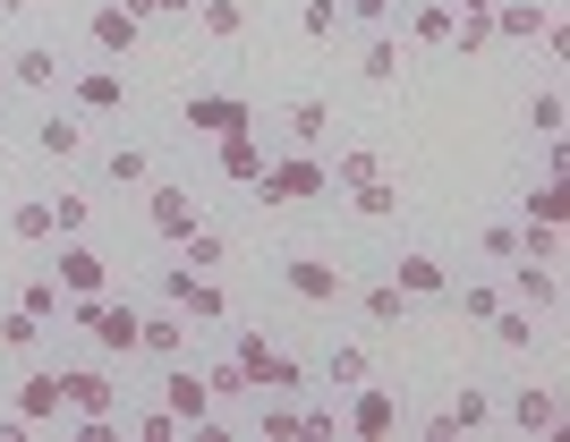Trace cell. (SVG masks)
<instances>
[{"mask_svg": "<svg viewBox=\"0 0 570 442\" xmlns=\"http://www.w3.org/2000/svg\"><path fill=\"white\" fill-rule=\"evenodd\" d=\"M520 256L553 264V256H562V230H537V222H528V230H520Z\"/></svg>", "mask_w": 570, "mask_h": 442, "instance_id": "f6af8a7d", "label": "cell"}, {"mask_svg": "<svg viewBox=\"0 0 570 442\" xmlns=\"http://www.w3.org/2000/svg\"><path fill=\"white\" fill-rule=\"evenodd\" d=\"M357 306H366V324H409V289H401V281H375V289H357Z\"/></svg>", "mask_w": 570, "mask_h": 442, "instance_id": "cb8c5ba5", "label": "cell"}, {"mask_svg": "<svg viewBox=\"0 0 570 442\" xmlns=\"http://www.w3.org/2000/svg\"><path fill=\"white\" fill-rule=\"evenodd\" d=\"M179 247H188V264H196V273H214V264L230 256V247H222V230H205V222H196V230L179 238Z\"/></svg>", "mask_w": 570, "mask_h": 442, "instance_id": "f35d334b", "label": "cell"}, {"mask_svg": "<svg viewBox=\"0 0 570 442\" xmlns=\"http://www.w3.org/2000/svg\"><path fill=\"white\" fill-rule=\"evenodd\" d=\"M357 77H366V86H392V77H401V43H366L357 51Z\"/></svg>", "mask_w": 570, "mask_h": 442, "instance_id": "d6a6232c", "label": "cell"}, {"mask_svg": "<svg viewBox=\"0 0 570 442\" xmlns=\"http://www.w3.org/2000/svg\"><path fill=\"white\" fill-rule=\"evenodd\" d=\"M528 119H537V137H546V145H562V128H570L562 86H546V94H537V102H528Z\"/></svg>", "mask_w": 570, "mask_h": 442, "instance_id": "f1b7e54d", "label": "cell"}, {"mask_svg": "<svg viewBox=\"0 0 570 442\" xmlns=\"http://www.w3.org/2000/svg\"><path fill=\"white\" fill-rule=\"evenodd\" d=\"M18 418L26 425H60V418H69V400H60V374H26V383H18Z\"/></svg>", "mask_w": 570, "mask_h": 442, "instance_id": "4fadbf2b", "label": "cell"}, {"mask_svg": "<svg viewBox=\"0 0 570 442\" xmlns=\"http://www.w3.org/2000/svg\"><path fill=\"white\" fill-rule=\"evenodd\" d=\"M409 35H417L426 51H452V9H443V0H426V9L409 18Z\"/></svg>", "mask_w": 570, "mask_h": 442, "instance_id": "f546056e", "label": "cell"}, {"mask_svg": "<svg viewBox=\"0 0 570 442\" xmlns=\"http://www.w3.org/2000/svg\"><path fill=\"white\" fill-rule=\"evenodd\" d=\"M119 9H128V18H163V0H119Z\"/></svg>", "mask_w": 570, "mask_h": 442, "instance_id": "681fc988", "label": "cell"}, {"mask_svg": "<svg viewBox=\"0 0 570 442\" xmlns=\"http://www.w3.org/2000/svg\"><path fill=\"white\" fill-rule=\"evenodd\" d=\"M35 341H43V324H35L26 306H9V315H0V350H35Z\"/></svg>", "mask_w": 570, "mask_h": 442, "instance_id": "60d3db41", "label": "cell"}, {"mask_svg": "<svg viewBox=\"0 0 570 442\" xmlns=\"http://www.w3.org/2000/svg\"><path fill=\"white\" fill-rule=\"evenodd\" d=\"M298 26H307L315 43H324V35H333V26H341V0H307V9H298Z\"/></svg>", "mask_w": 570, "mask_h": 442, "instance_id": "ee69618b", "label": "cell"}, {"mask_svg": "<svg viewBox=\"0 0 570 442\" xmlns=\"http://www.w3.org/2000/svg\"><path fill=\"white\" fill-rule=\"evenodd\" d=\"M214 154H222V179H238V187L264 179V145H256V137H222Z\"/></svg>", "mask_w": 570, "mask_h": 442, "instance_id": "44dd1931", "label": "cell"}, {"mask_svg": "<svg viewBox=\"0 0 570 442\" xmlns=\"http://www.w3.org/2000/svg\"><path fill=\"white\" fill-rule=\"evenodd\" d=\"M511 425H520V434H553V425H562V392H546V383H528V392L511 400Z\"/></svg>", "mask_w": 570, "mask_h": 442, "instance_id": "9a60e30c", "label": "cell"}, {"mask_svg": "<svg viewBox=\"0 0 570 442\" xmlns=\"http://www.w3.org/2000/svg\"><path fill=\"white\" fill-rule=\"evenodd\" d=\"M51 281H60L69 298H95V289H111V264H102L95 247H77V238H69V247H60V273H51Z\"/></svg>", "mask_w": 570, "mask_h": 442, "instance_id": "8fae6325", "label": "cell"}, {"mask_svg": "<svg viewBox=\"0 0 570 442\" xmlns=\"http://www.w3.org/2000/svg\"><path fill=\"white\" fill-rule=\"evenodd\" d=\"M102 170H111L119 187H137V179H145V154H137V145H111V154H102Z\"/></svg>", "mask_w": 570, "mask_h": 442, "instance_id": "b9f144b4", "label": "cell"}, {"mask_svg": "<svg viewBox=\"0 0 570 442\" xmlns=\"http://www.w3.org/2000/svg\"><path fill=\"white\" fill-rule=\"evenodd\" d=\"M9 77L35 86V94H51V86H60V51H51V43H26L18 60H9Z\"/></svg>", "mask_w": 570, "mask_h": 442, "instance_id": "ffe728a7", "label": "cell"}, {"mask_svg": "<svg viewBox=\"0 0 570 442\" xmlns=\"http://www.w3.org/2000/svg\"><path fill=\"white\" fill-rule=\"evenodd\" d=\"M69 94H77V111H119V102H128V77L119 69H86Z\"/></svg>", "mask_w": 570, "mask_h": 442, "instance_id": "ac0fdd59", "label": "cell"}, {"mask_svg": "<svg viewBox=\"0 0 570 442\" xmlns=\"http://www.w3.org/2000/svg\"><path fill=\"white\" fill-rule=\"evenodd\" d=\"M163 409H170L179 425H205V418H214V392H205V374L170 357V374H163Z\"/></svg>", "mask_w": 570, "mask_h": 442, "instance_id": "9c48e42d", "label": "cell"}, {"mask_svg": "<svg viewBox=\"0 0 570 442\" xmlns=\"http://www.w3.org/2000/svg\"><path fill=\"white\" fill-rule=\"evenodd\" d=\"M18 9H35V0H0V18H18Z\"/></svg>", "mask_w": 570, "mask_h": 442, "instance_id": "f907efd6", "label": "cell"}, {"mask_svg": "<svg viewBox=\"0 0 570 442\" xmlns=\"http://www.w3.org/2000/svg\"><path fill=\"white\" fill-rule=\"evenodd\" d=\"M60 400H69V418H77V425H111L119 383H111L102 366H69V374H60Z\"/></svg>", "mask_w": 570, "mask_h": 442, "instance_id": "8992f818", "label": "cell"}, {"mask_svg": "<svg viewBox=\"0 0 570 442\" xmlns=\"http://www.w3.org/2000/svg\"><path fill=\"white\" fill-rule=\"evenodd\" d=\"M69 324L95 332V350L102 357H137V306H119V298H69Z\"/></svg>", "mask_w": 570, "mask_h": 442, "instance_id": "7a4b0ae2", "label": "cell"}, {"mask_svg": "<svg viewBox=\"0 0 570 442\" xmlns=\"http://www.w3.org/2000/svg\"><path fill=\"white\" fill-rule=\"evenodd\" d=\"M282 281H289V298H315V306L350 298V273H341L333 256H289V264H282Z\"/></svg>", "mask_w": 570, "mask_h": 442, "instance_id": "52a82bcc", "label": "cell"}, {"mask_svg": "<svg viewBox=\"0 0 570 442\" xmlns=\"http://www.w3.org/2000/svg\"><path fill=\"white\" fill-rule=\"evenodd\" d=\"M324 128H333V102H289V145H324Z\"/></svg>", "mask_w": 570, "mask_h": 442, "instance_id": "4316f807", "label": "cell"}, {"mask_svg": "<svg viewBox=\"0 0 570 442\" xmlns=\"http://www.w3.org/2000/svg\"><path fill=\"white\" fill-rule=\"evenodd\" d=\"M485 43H494V0H460V9H452V51L476 60Z\"/></svg>", "mask_w": 570, "mask_h": 442, "instance_id": "2e32d148", "label": "cell"}, {"mask_svg": "<svg viewBox=\"0 0 570 442\" xmlns=\"http://www.w3.org/2000/svg\"><path fill=\"white\" fill-rule=\"evenodd\" d=\"M35 145H43L51 163H77V154H86V128H77V119H43V128H35Z\"/></svg>", "mask_w": 570, "mask_h": 442, "instance_id": "83f0119b", "label": "cell"}, {"mask_svg": "<svg viewBox=\"0 0 570 442\" xmlns=\"http://www.w3.org/2000/svg\"><path fill=\"white\" fill-rule=\"evenodd\" d=\"M341 9H350L357 26H383V18H392V0H341Z\"/></svg>", "mask_w": 570, "mask_h": 442, "instance_id": "c3c4849f", "label": "cell"}, {"mask_svg": "<svg viewBox=\"0 0 570 442\" xmlns=\"http://www.w3.org/2000/svg\"><path fill=\"white\" fill-rule=\"evenodd\" d=\"M537 26H546V9H537V0H494V35H511V43H537Z\"/></svg>", "mask_w": 570, "mask_h": 442, "instance_id": "d4e9b609", "label": "cell"}, {"mask_svg": "<svg viewBox=\"0 0 570 442\" xmlns=\"http://www.w3.org/2000/svg\"><path fill=\"white\" fill-rule=\"evenodd\" d=\"M188 18L205 26V35H214V43H238V26H247V9H238V0H196Z\"/></svg>", "mask_w": 570, "mask_h": 442, "instance_id": "484cf974", "label": "cell"}, {"mask_svg": "<svg viewBox=\"0 0 570 442\" xmlns=\"http://www.w3.org/2000/svg\"><path fill=\"white\" fill-rule=\"evenodd\" d=\"M128 434H137V442H179L188 425L170 418V409H145V418H128Z\"/></svg>", "mask_w": 570, "mask_h": 442, "instance_id": "ab89813d", "label": "cell"}, {"mask_svg": "<svg viewBox=\"0 0 570 442\" xmlns=\"http://www.w3.org/2000/svg\"><path fill=\"white\" fill-rule=\"evenodd\" d=\"M145 222H154V238H179L196 230V187H145Z\"/></svg>", "mask_w": 570, "mask_h": 442, "instance_id": "ba28073f", "label": "cell"}, {"mask_svg": "<svg viewBox=\"0 0 570 442\" xmlns=\"http://www.w3.org/2000/svg\"><path fill=\"white\" fill-rule=\"evenodd\" d=\"M324 187H333V163H324L315 145H289L282 163H264L256 196H264V205H307V196H324Z\"/></svg>", "mask_w": 570, "mask_h": 442, "instance_id": "6da1fadb", "label": "cell"}, {"mask_svg": "<svg viewBox=\"0 0 570 442\" xmlns=\"http://www.w3.org/2000/svg\"><path fill=\"white\" fill-rule=\"evenodd\" d=\"M485 418H494V400H485V392H452V409H434L426 434H476Z\"/></svg>", "mask_w": 570, "mask_h": 442, "instance_id": "e0dca14e", "label": "cell"}, {"mask_svg": "<svg viewBox=\"0 0 570 442\" xmlns=\"http://www.w3.org/2000/svg\"><path fill=\"white\" fill-rule=\"evenodd\" d=\"M230 357L247 366V383H256V392H298V383H307V366H298V357L264 350V332H238V341H230Z\"/></svg>", "mask_w": 570, "mask_h": 442, "instance_id": "277c9868", "label": "cell"}, {"mask_svg": "<svg viewBox=\"0 0 570 442\" xmlns=\"http://www.w3.org/2000/svg\"><path fill=\"white\" fill-rule=\"evenodd\" d=\"M528 222H537V230H562V179L528 187Z\"/></svg>", "mask_w": 570, "mask_h": 442, "instance_id": "d590c367", "label": "cell"}, {"mask_svg": "<svg viewBox=\"0 0 570 442\" xmlns=\"http://www.w3.org/2000/svg\"><path fill=\"white\" fill-rule=\"evenodd\" d=\"M188 137H205V145H222V137H247L256 128V111L238 102V94H188Z\"/></svg>", "mask_w": 570, "mask_h": 442, "instance_id": "5b68a950", "label": "cell"}, {"mask_svg": "<svg viewBox=\"0 0 570 442\" xmlns=\"http://www.w3.org/2000/svg\"><path fill=\"white\" fill-rule=\"evenodd\" d=\"M9 238H18V247H51V238H60V230H51V205H43V196H26V205L9 213Z\"/></svg>", "mask_w": 570, "mask_h": 442, "instance_id": "7402d4cb", "label": "cell"}, {"mask_svg": "<svg viewBox=\"0 0 570 442\" xmlns=\"http://www.w3.org/2000/svg\"><path fill=\"white\" fill-rule=\"evenodd\" d=\"M366 179H383V154H366V145L333 163V187H366Z\"/></svg>", "mask_w": 570, "mask_h": 442, "instance_id": "e575fe53", "label": "cell"}, {"mask_svg": "<svg viewBox=\"0 0 570 442\" xmlns=\"http://www.w3.org/2000/svg\"><path fill=\"white\" fill-rule=\"evenodd\" d=\"M86 222H95V205H86L77 187H69V196H51V230H60V238H77Z\"/></svg>", "mask_w": 570, "mask_h": 442, "instance_id": "8d00e7d4", "label": "cell"}, {"mask_svg": "<svg viewBox=\"0 0 570 442\" xmlns=\"http://www.w3.org/2000/svg\"><path fill=\"white\" fill-rule=\"evenodd\" d=\"M350 434H357V442L401 434V400H392V392H366V383H357V400H350Z\"/></svg>", "mask_w": 570, "mask_h": 442, "instance_id": "7c38bea8", "label": "cell"}, {"mask_svg": "<svg viewBox=\"0 0 570 442\" xmlns=\"http://www.w3.org/2000/svg\"><path fill=\"white\" fill-rule=\"evenodd\" d=\"M163 298L179 306L188 324H222V315H230L222 281H214V273H196V264H170V273H163Z\"/></svg>", "mask_w": 570, "mask_h": 442, "instance_id": "3957f363", "label": "cell"}, {"mask_svg": "<svg viewBox=\"0 0 570 442\" xmlns=\"http://www.w3.org/2000/svg\"><path fill=\"white\" fill-rule=\"evenodd\" d=\"M511 289H520L528 306H546V315L562 306V281H553V264H537V256H520V264H511Z\"/></svg>", "mask_w": 570, "mask_h": 442, "instance_id": "d6986e66", "label": "cell"}, {"mask_svg": "<svg viewBox=\"0 0 570 442\" xmlns=\"http://www.w3.org/2000/svg\"><path fill=\"white\" fill-rule=\"evenodd\" d=\"M18 306H26V315H35V324H51V315H60V306H69V289H60V281H26V289H18Z\"/></svg>", "mask_w": 570, "mask_h": 442, "instance_id": "1f68e13d", "label": "cell"}, {"mask_svg": "<svg viewBox=\"0 0 570 442\" xmlns=\"http://www.w3.org/2000/svg\"><path fill=\"white\" fill-rule=\"evenodd\" d=\"M86 43H95L102 60H128V51L145 43V18H128V9L111 0V9H95V18H86Z\"/></svg>", "mask_w": 570, "mask_h": 442, "instance_id": "30bf717a", "label": "cell"}, {"mask_svg": "<svg viewBox=\"0 0 570 442\" xmlns=\"http://www.w3.org/2000/svg\"><path fill=\"white\" fill-rule=\"evenodd\" d=\"M264 434H273V442H298V400H289V392L264 400Z\"/></svg>", "mask_w": 570, "mask_h": 442, "instance_id": "74e56055", "label": "cell"}, {"mask_svg": "<svg viewBox=\"0 0 570 442\" xmlns=\"http://www.w3.org/2000/svg\"><path fill=\"white\" fill-rule=\"evenodd\" d=\"M476 247H485V256H520V230H511V222H494V230H476Z\"/></svg>", "mask_w": 570, "mask_h": 442, "instance_id": "7dc6e473", "label": "cell"}, {"mask_svg": "<svg viewBox=\"0 0 570 442\" xmlns=\"http://www.w3.org/2000/svg\"><path fill=\"white\" fill-rule=\"evenodd\" d=\"M324 374H333L341 392H357V383H366V357H357V350H333V366H324Z\"/></svg>", "mask_w": 570, "mask_h": 442, "instance_id": "bcb514c9", "label": "cell"}, {"mask_svg": "<svg viewBox=\"0 0 570 442\" xmlns=\"http://www.w3.org/2000/svg\"><path fill=\"white\" fill-rule=\"evenodd\" d=\"M137 350L145 357H188V315H179V306H170V315H137Z\"/></svg>", "mask_w": 570, "mask_h": 442, "instance_id": "5bb4252c", "label": "cell"}, {"mask_svg": "<svg viewBox=\"0 0 570 442\" xmlns=\"http://www.w3.org/2000/svg\"><path fill=\"white\" fill-rule=\"evenodd\" d=\"M205 392H214V400H238V392H256V383H247V366H238V357H214V366H205Z\"/></svg>", "mask_w": 570, "mask_h": 442, "instance_id": "836d02e7", "label": "cell"}, {"mask_svg": "<svg viewBox=\"0 0 570 442\" xmlns=\"http://www.w3.org/2000/svg\"><path fill=\"white\" fill-rule=\"evenodd\" d=\"M350 205H357V213H375V222H383V213L401 205V196H392V179H366V187H350Z\"/></svg>", "mask_w": 570, "mask_h": 442, "instance_id": "7bdbcfd3", "label": "cell"}, {"mask_svg": "<svg viewBox=\"0 0 570 442\" xmlns=\"http://www.w3.org/2000/svg\"><path fill=\"white\" fill-rule=\"evenodd\" d=\"M485 324H494V341H502V350H528V341H537V315H528V306H494Z\"/></svg>", "mask_w": 570, "mask_h": 442, "instance_id": "4dcf8cb0", "label": "cell"}, {"mask_svg": "<svg viewBox=\"0 0 570 442\" xmlns=\"http://www.w3.org/2000/svg\"><path fill=\"white\" fill-rule=\"evenodd\" d=\"M409 289V298H443V289H452V273H443V264L434 256H401V273H392Z\"/></svg>", "mask_w": 570, "mask_h": 442, "instance_id": "603a6c76", "label": "cell"}]
</instances>
